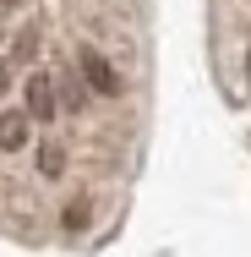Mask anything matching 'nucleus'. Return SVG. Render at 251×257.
I'll list each match as a JSON object with an SVG mask.
<instances>
[{
    "mask_svg": "<svg viewBox=\"0 0 251 257\" xmlns=\"http://www.w3.org/2000/svg\"><path fill=\"white\" fill-rule=\"evenodd\" d=\"M77 77H82L93 93H104V99H120V93H126V77H120L115 60H109L104 50H93V44L77 50Z\"/></svg>",
    "mask_w": 251,
    "mask_h": 257,
    "instance_id": "f257e3e1",
    "label": "nucleus"
},
{
    "mask_svg": "<svg viewBox=\"0 0 251 257\" xmlns=\"http://www.w3.org/2000/svg\"><path fill=\"white\" fill-rule=\"evenodd\" d=\"M55 88H60V109H71V115H82V109H88V93H82L77 82H55Z\"/></svg>",
    "mask_w": 251,
    "mask_h": 257,
    "instance_id": "39448f33",
    "label": "nucleus"
},
{
    "mask_svg": "<svg viewBox=\"0 0 251 257\" xmlns=\"http://www.w3.org/2000/svg\"><path fill=\"white\" fill-rule=\"evenodd\" d=\"M6 6H17V0H0V11H6Z\"/></svg>",
    "mask_w": 251,
    "mask_h": 257,
    "instance_id": "1a4fd4ad",
    "label": "nucleus"
},
{
    "mask_svg": "<svg viewBox=\"0 0 251 257\" xmlns=\"http://www.w3.org/2000/svg\"><path fill=\"white\" fill-rule=\"evenodd\" d=\"M246 77H251V55H246Z\"/></svg>",
    "mask_w": 251,
    "mask_h": 257,
    "instance_id": "9d476101",
    "label": "nucleus"
},
{
    "mask_svg": "<svg viewBox=\"0 0 251 257\" xmlns=\"http://www.w3.org/2000/svg\"><path fill=\"white\" fill-rule=\"evenodd\" d=\"M33 164H39L44 181H60V175H66V148H60V143H39V148H33Z\"/></svg>",
    "mask_w": 251,
    "mask_h": 257,
    "instance_id": "20e7f679",
    "label": "nucleus"
},
{
    "mask_svg": "<svg viewBox=\"0 0 251 257\" xmlns=\"http://www.w3.org/2000/svg\"><path fill=\"white\" fill-rule=\"evenodd\" d=\"M22 109H28V120H55V115H60V88H55V77L44 66L28 71V82H22Z\"/></svg>",
    "mask_w": 251,
    "mask_h": 257,
    "instance_id": "f03ea898",
    "label": "nucleus"
},
{
    "mask_svg": "<svg viewBox=\"0 0 251 257\" xmlns=\"http://www.w3.org/2000/svg\"><path fill=\"white\" fill-rule=\"evenodd\" d=\"M33 50H39V28H28V33L11 44V55H17V60H33Z\"/></svg>",
    "mask_w": 251,
    "mask_h": 257,
    "instance_id": "0eeeda50",
    "label": "nucleus"
},
{
    "mask_svg": "<svg viewBox=\"0 0 251 257\" xmlns=\"http://www.w3.org/2000/svg\"><path fill=\"white\" fill-rule=\"evenodd\" d=\"M33 143V120H28V109H6L0 115V154H22Z\"/></svg>",
    "mask_w": 251,
    "mask_h": 257,
    "instance_id": "7ed1b4c3",
    "label": "nucleus"
},
{
    "mask_svg": "<svg viewBox=\"0 0 251 257\" xmlns=\"http://www.w3.org/2000/svg\"><path fill=\"white\" fill-rule=\"evenodd\" d=\"M88 219H93V203H88V197H71V203H66V230H82Z\"/></svg>",
    "mask_w": 251,
    "mask_h": 257,
    "instance_id": "423d86ee",
    "label": "nucleus"
},
{
    "mask_svg": "<svg viewBox=\"0 0 251 257\" xmlns=\"http://www.w3.org/2000/svg\"><path fill=\"white\" fill-rule=\"evenodd\" d=\"M0 33H6V22H0Z\"/></svg>",
    "mask_w": 251,
    "mask_h": 257,
    "instance_id": "9b49d317",
    "label": "nucleus"
},
{
    "mask_svg": "<svg viewBox=\"0 0 251 257\" xmlns=\"http://www.w3.org/2000/svg\"><path fill=\"white\" fill-rule=\"evenodd\" d=\"M11 93V60H0V99Z\"/></svg>",
    "mask_w": 251,
    "mask_h": 257,
    "instance_id": "6e6552de",
    "label": "nucleus"
}]
</instances>
